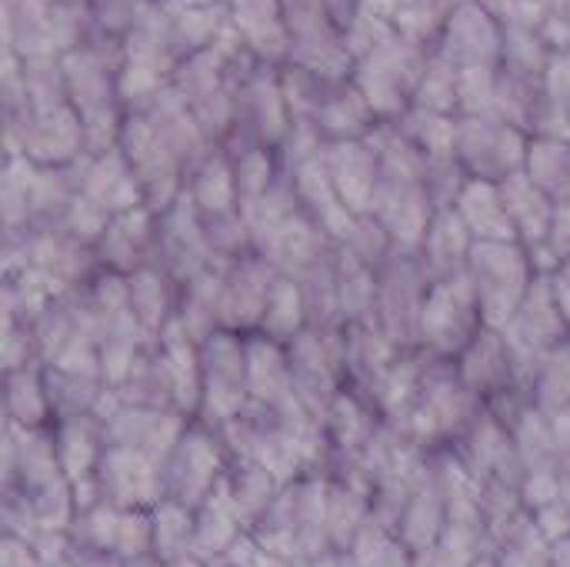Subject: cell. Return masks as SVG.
<instances>
[{"mask_svg": "<svg viewBox=\"0 0 570 567\" xmlns=\"http://www.w3.org/2000/svg\"><path fill=\"white\" fill-rule=\"evenodd\" d=\"M464 274L478 294L484 328L494 331H504L511 324L531 284L538 281L531 251L521 241H474Z\"/></svg>", "mask_w": 570, "mask_h": 567, "instance_id": "cell-1", "label": "cell"}, {"mask_svg": "<svg viewBox=\"0 0 570 567\" xmlns=\"http://www.w3.org/2000/svg\"><path fill=\"white\" fill-rule=\"evenodd\" d=\"M428 60L431 57H424L417 40L391 30L354 60V87L364 94L374 117H404L407 104H414Z\"/></svg>", "mask_w": 570, "mask_h": 567, "instance_id": "cell-2", "label": "cell"}, {"mask_svg": "<svg viewBox=\"0 0 570 567\" xmlns=\"http://www.w3.org/2000/svg\"><path fill=\"white\" fill-rule=\"evenodd\" d=\"M484 317L468 274L431 281V291L417 321V348L431 358H461V351L481 334Z\"/></svg>", "mask_w": 570, "mask_h": 567, "instance_id": "cell-3", "label": "cell"}, {"mask_svg": "<svg viewBox=\"0 0 570 567\" xmlns=\"http://www.w3.org/2000/svg\"><path fill=\"white\" fill-rule=\"evenodd\" d=\"M200 374H204V398L200 414L214 431H224L247 404V334L237 331H217L207 341H200Z\"/></svg>", "mask_w": 570, "mask_h": 567, "instance_id": "cell-4", "label": "cell"}, {"mask_svg": "<svg viewBox=\"0 0 570 567\" xmlns=\"http://www.w3.org/2000/svg\"><path fill=\"white\" fill-rule=\"evenodd\" d=\"M431 291V274L417 251H394L377 267V304H374V324L397 344V348H417V321L424 297Z\"/></svg>", "mask_w": 570, "mask_h": 567, "instance_id": "cell-5", "label": "cell"}, {"mask_svg": "<svg viewBox=\"0 0 570 567\" xmlns=\"http://www.w3.org/2000/svg\"><path fill=\"white\" fill-rule=\"evenodd\" d=\"M224 475H227V465H224L217 431L194 418L164 461L167 498L197 511L214 495V488L224 481Z\"/></svg>", "mask_w": 570, "mask_h": 567, "instance_id": "cell-6", "label": "cell"}, {"mask_svg": "<svg viewBox=\"0 0 570 567\" xmlns=\"http://www.w3.org/2000/svg\"><path fill=\"white\" fill-rule=\"evenodd\" d=\"M454 157L468 177L501 184L504 177L524 170L528 140L521 127L501 117H461L454 134Z\"/></svg>", "mask_w": 570, "mask_h": 567, "instance_id": "cell-7", "label": "cell"}, {"mask_svg": "<svg viewBox=\"0 0 570 567\" xmlns=\"http://www.w3.org/2000/svg\"><path fill=\"white\" fill-rule=\"evenodd\" d=\"M7 43L20 57H63L80 43L77 7L67 0H7Z\"/></svg>", "mask_w": 570, "mask_h": 567, "instance_id": "cell-8", "label": "cell"}, {"mask_svg": "<svg viewBox=\"0 0 570 567\" xmlns=\"http://www.w3.org/2000/svg\"><path fill=\"white\" fill-rule=\"evenodd\" d=\"M97 488H100V498L117 508H154L167 495L164 461L137 448L107 444L100 471H97Z\"/></svg>", "mask_w": 570, "mask_h": 567, "instance_id": "cell-9", "label": "cell"}, {"mask_svg": "<svg viewBox=\"0 0 570 567\" xmlns=\"http://www.w3.org/2000/svg\"><path fill=\"white\" fill-rule=\"evenodd\" d=\"M274 281H277V271L257 251L224 264V287H220L224 331L254 334L261 328Z\"/></svg>", "mask_w": 570, "mask_h": 567, "instance_id": "cell-10", "label": "cell"}, {"mask_svg": "<svg viewBox=\"0 0 570 567\" xmlns=\"http://www.w3.org/2000/svg\"><path fill=\"white\" fill-rule=\"evenodd\" d=\"M17 134H20L17 157H27L37 167H63L87 147L83 120L70 100L23 117ZM10 137H13V130H10Z\"/></svg>", "mask_w": 570, "mask_h": 567, "instance_id": "cell-11", "label": "cell"}, {"mask_svg": "<svg viewBox=\"0 0 570 567\" xmlns=\"http://www.w3.org/2000/svg\"><path fill=\"white\" fill-rule=\"evenodd\" d=\"M501 53H504V30L498 27V17H491L481 3H464L448 13L438 57H444L454 70L498 67Z\"/></svg>", "mask_w": 570, "mask_h": 567, "instance_id": "cell-12", "label": "cell"}, {"mask_svg": "<svg viewBox=\"0 0 570 567\" xmlns=\"http://www.w3.org/2000/svg\"><path fill=\"white\" fill-rule=\"evenodd\" d=\"M458 371L481 401H494L518 388H528L504 331H494V328H481V334L461 351Z\"/></svg>", "mask_w": 570, "mask_h": 567, "instance_id": "cell-13", "label": "cell"}, {"mask_svg": "<svg viewBox=\"0 0 570 567\" xmlns=\"http://www.w3.org/2000/svg\"><path fill=\"white\" fill-rule=\"evenodd\" d=\"M100 271L110 274H134L137 267L154 261L157 251V211H150L147 204L127 214L110 217L107 231L100 234V241L94 244Z\"/></svg>", "mask_w": 570, "mask_h": 567, "instance_id": "cell-14", "label": "cell"}, {"mask_svg": "<svg viewBox=\"0 0 570 567\" xmlns=\"http://www.w3.org/2000/svg\"><path fill=\"white\" fill-rule=\"evenodd\" d=\"M327 170L351 214H371L381 180V157L367 137L327 144Z\"/></svg>", "mask_w": 570, "mask_h": 567, "instance_id": "cell-15", "label": "cell"}, {"mask_svg": "<svg viewBox=\"0 0 570 567\" xmlns=\"http://www.w3.org/2000/svg\"><path fill=\"white\" fill-rule=\"evenodd\" d=\"M227 23L240 37L244 50L257 60L274 63L291 57V30L284 17V0H230Z\"/></svg>", "mask_w": 570, "mask_h": 567, "instance_id": "cell-16", "label": "cell"}, {"mask_svg": "<svg viewBox=\"0 0 570 567\" xmlns=\"http://www.w3.org/2000/svg\"><path fill=\"white\" fill-rule=\"evenodd\" d=\"M80 194L87 201H94L100 211H107L110 217L137 211L147 204L144 187H140V180H137V174H134V167L120 147L94 154V160L80 170Z\"/></svg>", "mask_w": 570, "mask_h": 567, "instance_id": "cell-17", "label": "cell"}, {"mask_svg": "<svg viewBox=\"0 0 570 567\" xmlns=\"http://www.w3.org/2000/svg\"><path fill=\"white\" fill-rule=\"evenodd\" d=\"M247 388H250V401L264 408L301 404L294 391V368H291L287 344L271 341L264 334H247Z\"/></svg>", "mask_w": 570, "mask_h": 567, "instance_id": "cell-18", "label": "cell"}, {"mask_svg": "<svg viewBox=\"0 0 570 567\" xmlns=\"http://www.w3.org/2000/svg\"><path fill=\"white\" fill-rule=\"evenodd\" d=\"M124 281H127V297H130V307H134L140 328L147 331V338H157L177 317L180 281L154 261L137 267Z\"/></svg>", "mask_w": 570, "mask_h": 567, "instance_id": "cell-19", "label": "cell"}, {"mask_svg": "<svg viewBox=\"0 0 570 567\" xmlns=\"http://www.w3.org/2000/svg\"><path fill=\"white\" fill-rule=\"evenodd\" d=\"M471 251H474V237L464 227V221L458 217V211L454 207L434 211L431 227H428V234H424V241L417 247V254H421L431 281L464 274Z\"/></svg>", "mask_w": 570, "mask_h": 567, "instance_id": "cell-20", "label": "cell"}, {"mask_svg": "<svg viewBox=\"0 0 570 567\" xmlns=\"http://www.w3.org/2000/svg\"><path fill=\"white\" fill-rule=\"evenodd\" d=\"M498 187H501V197H504V207L511 214V224H514L518 241L528 251L541 247L544 237H548V227H551V217H554L558 201H551L524 170L504 177Z\"/></svg>", "mask_w": 570, "mask_h": 567, "instance_id": "cell-21", "label": "cell"}, {"mask_svg": "<svg viewBox=\"0 0 570 567\" xmlns=\"http://www.w3.org/2000/svg\"><path fill=\"white\" fill-rule=\"evenodd\" d=\"M454 211L474 241H518L511 214L501 197V187L494 180L468 177V184L461 187V194L454 201Z\"/></svg>", "mask_w": 570, "mask_h": 567, "instance_id": "cell-22", "label": "cell"}, {"mask_svg": "<svg viewBox=\"0 0 570 567\" xmlns=\"http://www.w3.org/2000/svg\"><path fill=\"white\" fill-rule=\"evenodd\" d=\"M220 287H224V264H210L190 281L180 284V304H177V324L200 344L210 334L224 331L220 321Z\"/></svg>", "mask_w": 570, "mask_h": 567, "instance_id": "cell-23", "label": "cell"}, {"mask_svg": "<svg viewBox=\"0 0 570 567\" xmlns=\"http://www.w3.org/2000/svg\"><path fill=\"white\" fill-rule=\"evenodd\" d=\"M3 398H7L10 424H17V428L40 431V428H47L53 421L43 364H27V368L3 371Z\"/></svg>", "mask_w": 570, "mask_h": 567, "instance_id": "cell-24", "label": "cell"}, {"mask_svg": "<svg viewBox=\"0 0 570 567\" xmlns=\"http://www.w3.org/2000/svg\"><path fill=\"white\" fill-rule=\"evenodd\" d=\"M150 528H154L150 555L160 565H177V561L194 558V531H197V511L194 508L164 495L150 508Z\"/></svg>", "mask_w": 570, "mask_h": 567, "instance_id": "cell-25", "label": "cell"}, {"mask_svg": "<svg viewBox=\"0 0 570 567\" xmlns=\"http://www.w3.org/2000/svg\"><path fill=\"white\" fill-rule=\"evenodd\" d=\"M307 328H311V317H307L301 284L294 277H287V274H277V281L271 287V297H267V307H264V317H261V328L254 334L291 344Z\"/></svg>", "mask_w": 570, "mask_h": 567, "instance_id": "cell-26", "label": "cell"}, {"mask_svg": "<svg viewBox=\"0 0 570 567\" xmlns=\"http://www.w3.org/2000/svg\"><path fill=\"white\" fill-rule=\"evenodd\" d=\"M184 194L194 201V207L200 214H224V211H237V177H234V160L227 157H214L207 154L190 184H184Z\"/></svg>", "mask_w": 570, "mask_h": 567, "instance_id": "cell-27", "label": "cell"}, {"mask_svg": "<svg viewBox=\"0 0 570 567\" xmlns=\"http://www.w3.org/2000/svg\"><path fill=\"white\" fill-rule=\"evenodd\" d=\"M524 174L551 197L570 201V140L564 137H538L528 144Z\"/></svg>", "mask_w": 570, "mask_h": 567, "instance_id": "cell-28", "label": "cell"}, {"mask_svg": "<svg viewBox=\"0 0 570 567\" xmlns=\"http://www.w3.org/2000/svg\"><path fill=\"white\" fill-rule=\"evenodd\" d=\"M498 567H554L551 561V541L538 531L531 511L511 518L501 531V551Z\"/></svg>", "mask_w": 570, "mask_h": 567, "instance_id": "cell-29", "label": "cell"}, {"mask_svg": "<svg viewBox=\"0 0 570 567\" xmlns=\"http://www.w3.org/2000/svg\"><path fill=\"white\" fill-rule=\"evenodd\" d=\"M531 391H534V404L544 411L570 408V338L544 358V364L531 381Z\"/></svg>", "mask_w": 570, "mask_h": 567, "instance_id": "cell-30", "label": "cell"}, {"mask_svg": "<svg viewBox=\"0 0 570 567\" xmlns=\"http://www.w3.org/2000/svg\"><path fill=\"white\" fill-rule=\"evenodd\" d=\"M414 107L434 110V114H451L458 110V70L444 57H431L428 70L414 90Z\"/></svg>", "mask_w": 570, "mask_h": 567, "instance_id": "cell-31", "label": "cell"}, {"mask_svg": "<svg viewBox=\"0 0 570 567\" xmlns=\"http://www.w3.org/2000/svg\"><path fill=\"white\" fill-rule=\"evenodd\" d=\"M234 177H237V201H240V207H250L254 201H261L277 184L271 150L267 147L240 150L237 160H234Z\"/></svg>", "mask_w": 570, "mask_h": 567, "instance_id": "cell-32", "label": "cell"}, {"mask_svg": "<svg viewBox=\"0 0 570 567\" xmlns=\"http://www.w3.org/2000/svg\"><path fill=\"white\" fill-rule=\"evenodd\" d=\"M531 261H534L538 274H551L558 264L570 261V201H561V204L554 207L548 237H544L541 247L531 251Z\"/></svg>", "mask_w": 570, "mask_h": 567, "instance_id": "cell-33", "label": "cell"}, {"mask_svg": "<svg viewBox=\"0 0 570 567\" xmlns=\"http://www.w3.org/2000/svg\"><path fill=\"white\" fill-rule=\"evenodd\" d=\"M90 3H94V17L100 20V27L127 33L147 0H90Z\"/></svg>", "mask_w": 570, "mask_h": 567, "instance_id": "cell-34", "label": "cell"}, {"mask_svg": "<svg viewBox=\"0 0 570 567\" xmlns=\"http://www.w3.org/2000/svg\"><path fill=\"white\" fill-rule=\"evenodd\" d=\"M0 567H40L33 548L27 538H17V535H7L3 538V551H0Z\"/></svg>", "mask_w": 570, "mask_h": 567, "instance_id": "cell-35", "label": "cell"}, {"mask_svg": "<svg viewBox=\"0 0 570 567\" xmlns=\"http://www.w3.org/2000/svg\"><path fill=\"white\" fill-rule=\"evenodd\" d=\"M548 277H551L554 301H558V307H561V314H564V321H568V328H570V261L558 264Z\"/></svg>", "mask_w": 570, "mask_h": 567, "instance_id": "cell-36", "label": "cell"}, {"mask_svg": "<svg viewBox=\"0 0 570 567\" xmlns=\"http://www.w3.org/2000/svg\"><path fill=\"white\" fill-rule=\"evenodd\" d=\"M474 3H481L491 17H498V20H511L514 17V10H518V0H474Z\"/></svg>", "mask_w": 570, "mask_h": 567, "instance_id": "cell-37", "label": "cell"}, {"mask_svg": "<svg viewBox=\"0 0 570 567\" xmlns=\"http://www.w3.org/2000/svg\"><path fill=\"white\" fill-rule=\"evenodd\" d=\"M551 561H554V567H570V538L551 545Z\"/></svg>", "mask_w": 570, "mask_h": 567, "instance_id": "cell-38", "label": "cell"}, {"mask_svg": "<svg viewBox=\"0 0 570 567\" xmlns=\"http://www.w3.org/2000/svg\"><path fill=\"white\" fill-rule=\"evenodd\" d=\"M157 3H164L170 10H194V7H214L220 0H157Z\"/></svg>", "mask_w": 570, "mask_h": 567, "instance_id": "cell-39", "label": "cell"}, {"mask_svg": "<svg viewBox=\"0 0 570 567\" xmlns=\"http://www.w3.org/2000/svg\"><path fill=\"white\" fill-rule=\"evenodd\" d=\"M164 567H207L204 561H197V558H187V561H177V565H164Z\"/></svg>", "mask_w": 570, "mask_h": 567, "instance_id": "cell-40", "label": "cell"}, {"mask_svg": "<svg viewBox=\"0 0 570 567\" xmlns=\"http://www.w3.org/2000/svg\"><path fill=\"white\" fill-rule=\"evenodd\" d=\"M471 567H498V561L494 558H481V561H474Z\"/></svg>", "mask_w": 570, "mask_h": 567, "instance_id": "cell-41", "label": "cell"}, {"mask_svg": "<svg viewBox=\"0 0 570 567\" xmlns=\"http://www.w3.org/2000/svg\"><path fill=\"white\" fill-rule=\"evenodd\" d=\"M564 10H568V17H570V0H568V3H564Z\"/></svg>", "mask_w": 570, "mask_h": 567, "instance_id": "cell-42", "label": "cell"}]
</instances>
